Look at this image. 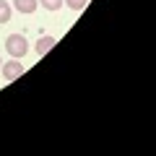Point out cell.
<instances>
[{
	"label": "cell",
	"mask_w": 156,
	"mask_h": 156,
	"mask_svg": "<svg viewBox=\"0 0 156 156\" xmlns=\"http://www.w3.org/2000/svg\"><path fill=\"white\" fill-rule=\"evenodd\" d=\"M5 50L11 57H23L29 55V39L23 34H11V37H5Z\"/></svg>",
	"instance_id": "1"
},
{
	"label": "cell",
	"mask_w": 156,
	"mask_h": 156,
	"mask_svg": "<svg viewBox=\"0 0 156 156\" xmlns=\"http://www.w3.org/2000/svg\"><path fill=\"white\" fill-rule=\"evenodd\" d=\"M0 70H3V78H5V81H16V78H21L23 65L18 62V57H13V60H8L5 65H0Z\"/></svg>",
	"instance_id": "2"
},
{
	"label": "cell",
	"mask_w": 156,
	"mask_h": 156,
	"mask_svg": "<svg viewBox=\"0 0 156 156\" xmlns=\"http://www.w3.org/2000/svg\"><path fill=\"white\" fill-rule=\"evenodd\" d=\"M55 44H57L55 37H42V39L37 42V47H34V52H37V55H47V52H50Z\"/></svg>",
	"instance_id": "3"
},
{
	"label": "cell",
	"mask_w": 156,
	"mask_h": 156,
	"mask_svg": "<svg viewBox=\"0 0 156 156\" xmlns=\"http://www.w3.org/2000/svg\"><path fill=\"white\" fill-rule=\"evenodd\" d=\"M39 5V0H13V8L18 13H34Z\"/></svg>",
	"instance_id": "4"
},
{
	"label": "cell",
	"mask_w": 156,
	"mask_h": 156,
	"mask_svg": "<svg viewBox=\"0 0 156 156\" xmlns=\"http://www.w3.org/2000/svg\"><path fill=\"white\" fill-rule=\"evenodd\" d=\"M11 3H5V0H0V23H8L11 21Z\"/></svg>",
	"instance_id": "5"
},
{
	"label": "cell",
	"mask_w": 156,
	"mask_h": 156,
	"mask_svg": "<svg viewBox=\"0 0 156 156\" xmlns=\"http://www.w3.org/2000/svg\"><path fill=\"white\" fill-rule=\"evenodd\" d=\"M42 5H44V11H60L62 8V0H39Z\"/></svg>",
	"instance_id": "6"
},
{
	"label": "cell",
	"mask_w": 156,
	"mask_h": 156,
	"mask_svg": "<svg viewBox=\"0 0 156 156\" xmlns=\"http://www.w3.org/2000/svg\"><path fill=\"white\" fill-rule=\"evenodd\" d=\"M62 3H65L70 11H83L86 8V0H62Z\"/></svg>",
	"instance_id": "7"
},
{
	"label": "cell",
	"mask_w": 156,
	"mask_h": 156,
	"mask_svg": "<svg viewBox=\"0 0 156 156\" xmlns=\"http://www.w3.org/2000/svg\"><path fill=\"white\" fill-rule=\"evenodd\" d=\"M0 65H3V62H0Z\"/></svg>",
	"instance_id": "8"
}]
</instances>
